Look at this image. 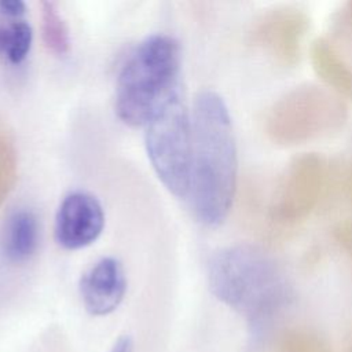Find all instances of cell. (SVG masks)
I'll return each mask as SVG.
<instances>
[{
    "label": "cell",
    "mask_w": 352,
    "mask_h": 352,
    "mask_svg": "<svg viewBox=\"0 0 352 352\" xmlns=\"http://www.w3.org/2000/svg\"><path fill=\"white\" fill-rule=\"evenodd\" d=\"M346 182H348V188H349V192H351V195H352V162H351V165H349V169H348V179H346Z\"/></svg>",
    "instance_id": "cell-18"
},
{
    "label": "cell",
    "mask_w": 352,
    "mask_h": 352,
    "mask_svg": "<svg viewBox=\"0 0 352 352\" xmlns=\"http://www.w3.org/2000/svg\"><path fill=\"white\" fill-rule=\"evenodd\" d=\"M104 227V212L91 194L74 191L60 202L55 217V239L69 250H77L95 242Z\"/></svg>",
    "instance_id": "cell-8"
},
{
    "label": "cell",
    "mask_w": 352,
    "mask_h": 352,
    "mask_svg": "<svg viewBox=\"0 0 352 352\" xmlns=\"http://www.w3.org/2000/svg\"><path fill=\"white\" fill-rule=\"evenodd\" d=\"M125 292V272L122 264L114 257H103L96 261L80 280L82 305L94 316H104L117 309Z\"/></svg>",
    "instance_id": "cell-9"
},
{
    "label": "cell",
    "mask_w": 352,
    "mask_h": 352,
    "mask_svg": "<svg viewBox=\"0 0 352 352\" xmlns=\"http://www.w3.org/2000/svg\"><path fill=\"white\" fill-rule=\"evenodd\" d=\"M191 128L190 204L202 224L217 227L232 206L238 172L234 128L219 94L201 91L195 96Z\"/></svg>",
    "instance_id": "cell-2"
},
{
    "label": "cell",
    "mask_w": 352,
    "mask_h": 352,
    "mask_svg": "<svg viewBox=\"0 0 352 352\" xmlns=\"http://www.w3.org/2000/svg\"><path fill=\"white\" fill-rule=\"evenodd\" d=\"M41 7V32L44 44L51 52L63 55L70 47L67 26L62 19L55 3L43 1Z\"/></svg>",
    "instance_id": "cell-13"
},
{
    "label": "cell",
    "mask_w": 352,
    "mask_h": 352,
    "mask_svg": "<svg viewBox=\"0 0 352 352\" xmlns=\"http://www.w3.org/2000/svg\"><path fill=\"white\" fill-rule=\"evenodd\" d=\"M329 162L318 153H302L286 165L278 183L270 220L279 227H292L305 220L318 206L327 184Z\"/></svg>",
    "instance_id": "cell-6"
},
{
    "label": "cell",
    "mask_w": 352,
    "mask_h": 352,
    "mask_svg": "<svg viewBox=\"0 0 352 352\" xmlns=\"http://www.w3.org/2000/svg\"><path fill=\"white\" fill-rule=\"evenodd\" d=\"M180 45L166 34L146 37L122 65L116 84V113L129 126H146L179 91Z\"/></svg>",
    "instance_id": "cell-3"
},
{
    "label": "cell",
    "mask_w": 352,
    "mask_h": 352,
    "mask_svg": "<svg viewBox=\"0 0 352 352\" xmlns=\"http://www.w3.org/2000/svg\"><path fill=\"white\" fill-rule=\"evenodd\" d=\"M208 285L219 301L245 318L254 351L274 337L294 296L282 267L260 248L246 243L221 248L210 256Z\"/></svg>",
    "instance_id": "cell-1"
},
{
    "label": "cell",
    "mask_w": 352,
    "mask_h": 352,
    "mask_svg": "<svg viewBox=\"0 0 352 352\" xmlns=\"http://www.w3.org/2000/svg\"><path fill=\"white\" fill-rule=\"evenodd\" d=\"M331 236L340 250L344 252L349 263L352 264V220H340L331 230Z\"/></svg>",
    "instance_id": "cell-15"
},
{
    "label": "cell",
    "mask_w": 352,
    "mask_h": 352,
    "mask_svg": "<svg viewBox=\"0 0 352 352\" xmlns=\"http://www.w3.org/2000/svg\"><path fill=\"white\" fill-rule=\"evenodd\" d=\"M312 69L337 96L352 100V69L337 48L324 37H318L309 48Z\"/></svg>",
    "instance_id": "cell-11"
},
{
    "label": "cell",
    "mask_w": 352,
    "mask_h": 352,
    "mask_svg": "<svg viewBox=\"0 0 352 352\" xmlns=\"http://www.w3.org/2000/svg\"><path fill=\"white\" fill-rule=\"evenodd\" d=\"M40 241V224L30 209L11 212L0 232V252L12 264H22L36 253Z\"/></svg>",
    "instance_id": "cell-10"
},
{
    "label": "cell",
    "mask_w": 352,
    "mask_h": 352,
    "mask_svg": "<svg viewBox=\"0 0 352 352\" xmlns=\"http://www.w3.org/2000/svg\"><path fill=\"white\" fill-rule=\"evenodd\" d=\"M276 341L279 352H331L318 333L304 327L283 330Z\"/></svg>",
    "instance_id": "cell-14"
},
{
    "label": "cell",
    "mask_w": 352,
    "mask_h": 352,
    "mask_svg": "<svg viewBox=\"0 0 352 352\" xmlns=\"http://www.w3.org/2000/svg\"><path fill=\"white\" fill-rule=\"evenodd\" d=\"M309 23L304 10L294 6H276L257 16L250 38L274 63L292 69L300 62Z\"/></svg>",
    "instance_id": "cell-7"
},
{
    "label": "cell",
    "mask_w": 352,
    "mask_h": 352,
    "mask_svg": "<svg viewBox=\"0 0 352 352\" xmlns=\"http://www.w3.org/2000/svg\"><path fill=\"white\" fill-rule=\"evenodd\" d=\"M33 30L23 19L0 23V55L12 65L22 63L32 47Z\"/></svg>",
    "instance_id": "cell-12"
},
{
    "label": "cell",
    "mask_w": 352,
    "mask_h": 352,
    "mask_svg": "<svg viewBox=\"0 0 352 352\" xmlns=\"http://www.w3.org/2000/svg\"><path fill=\"white\" fill-rule=\"evenodd\" d=\"M346 118V106L340 96L318 84L304 82L268 107L264 133L276 146L294 147L337 133Z\"/></svg>",
    "instance_id": "cell-4"
},
{
    "label": "cell",
    "mask_w": 352,
    "mask_h": 352,
    "mask_svg": "<svg viewBox=\"0 0 352 352\" xmlns=\"http://www.w3.org/2000/svg\"><path fill=\"white\" fill-rule=\"evenodd\" d=\"M144 144L162 184L177 198L188 197L192 128L191 114L179 91L146 124Z\"/></svg>",
    "instance_id": "cell-5"
},
{
    "label": "cell",
    "mask_w": 352,
    "mask_h": 352,
    "mask_svg": "<svg viewBox=\"0 0 352 352\" xmlns=\"http://www.w3.org/2000/svg\"><path fill=\"white\" fill-rule=\"evenodd\" d=\"M26 12V6L21 0H0V14L10 19H21Z\"/></svg>",
    "instance_id": "cell-16"
},
{
    "label": "cell",
    "mask_w": 352,
    "mask_h": 352,
    "mask_svg": "<svg viewBox=\"0 0 352 352\" xmlns=\"http://www.w3.org/2000/svg\"><path fill=\"white\" fill-rule=\"evenodd\" d=\"M346 352H352V342H351V345L348 346V349H346Z\"/></svg>",
    "instance_id": "cell-20"
},
{
    "label": "cell",
    "mask_w": 352,
    "mask_h": 352,
    "mask_svg": "<svg viewBox=\"0 0 352 352\" xmlns=\"http://www.w3.org/2000/svg\"><path fill=\"white\" fill-rule=\"evenodd\" d=\"M346 14H348V21L352 25V1L348 3V8H346Z\"/></svg>",
    "instance_id": "cell-19"
},
{
    "label": "cell",
    "mask_w": 352,
    "mask_h": 352,
    "mask_svg": "<svg viewBox=\"0 0 352 352\" xmlns=\"http://www.w3.org/2000/svg\"><path fill=\"white\" fill-rule=\"evenodd\" d=\"M110 352H133V342H132L131 337H128V336L120 337L114 342Z\"/></svg>",
    "instance_id": "cell-17"
}]
</instances>
